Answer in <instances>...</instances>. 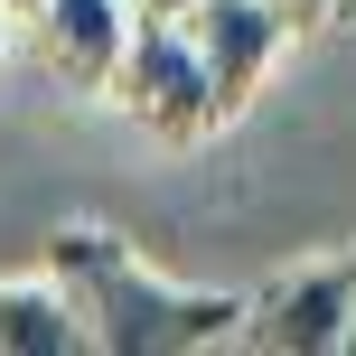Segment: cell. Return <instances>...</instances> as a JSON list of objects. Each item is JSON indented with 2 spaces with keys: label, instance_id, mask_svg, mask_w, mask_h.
<instances>
[{
  "label": "cell",
  "instance_id": "obj_1",
  "mask_svg": "<svg viewBox=\"0 0 356 356\" xmlns=\"http://www.w3.org/2000/svg\"><path fill=\"white\" fill-rule=\"evenodd\" d=\"M47 282L75 300L85 347H104V356H216L244 328V291L160 282L113 225H56L47 234Z\"/></svg>",
  "mask_w": 356,
  "mask_h": 356
},
{
  "label": "cell",
  "instance_id": "obj_2",
  "mask_svg": "<svg viewBox=\"0 0 356 356\" xmlns=\"http://www.w3.org/2000/svg\"><path fill=\"white\" fill-rule=\"evenodd\" d=\"M113 104H122V122H141L150 141H207L216 122V94H207V66H197L188 29L178 19H131L122 38V66H113Z\"/></svg>",
  "mask_w": 356,
  "mask_h": 356
},
{
  "label": "cell",
  "instance_id": "obj_3",
  "mask_svg": "<svg viewBox=\"0 0 356 356\" xmlns=\"http://www.w3.org/2000/svg\"><path fill=\"white\" fill-rule=\"evenodd\" d=\"M347 309H356V253H319V263L272 272L263 291H244L234 347H253V356H338Z\"/></svg>",
  "mask_w": 356,
  "mask_h": 356
},
{
  "label": "cell",
  "instance_id": "obj_4",
  "mask_svg": "<svg viewBox=\"0 0 356 356\" xmlns=\"http://www.w3.org/2000/svg\"><path fill=\"white\" fill-rule=\"evenodd\" d=\"M178 29H188L197 66H207L216 122H234V113L263 94V75L282 66V47H291V29H300V10H291V0H197Z\"/></svg>",
  "mask_w": 356,
  "mask_h": 356
},
{
  "label": "cell",
  "instance_id": "obj_5",
  "mask_svg": "<svg viewBox=\"0 0 356 356\" xmlns=\"http://www.w3.org/2000/svg\"><path fill=\"white\" fill-rule=\"evenodd\" d=\"M19 19H29V38H38V56H47L56 85H75V94H104L113 85L122 38H131L122 0H29Z\"/></svg>",
  "mask_w": 356,
  "mask_h": 356
},
{
  "label": "cell",
  "instance_id": "obj_6",
  "mask_svg": "<svg viewBox=\"0 0 356 356\" xmlns=\"http://www.w3.org/2000/svg\"><path fill=\"white\" fill-rule=\"evenodd\" d=\"M0 356H85V319L47 272L0 282Z\"/></svg>",
  "mask_w": 356,
  "mask_h": 356
},
{
  "label": "cell",
  "instance_id": "obj_7",
  "mask_svg": "<svg viewBox=\"0 0 356 356\" xmlns=\"http://www.w3.org/2000/svg\"><path fill=\"white\" fill-rule=\"evenodd\" d=\"M122 10H131V19H188L197 0H122Z\"/></svg>",
  "mask_w": 356,
  "mask_h": 356
},
{
  "label": "cell",
  "instance_id": "obj_8",
  "mask_svg": "<svg viewBox=\"0 0 356 356\" xmlns=\"http://www.w3.org/2000/svg\"><path fill=\"white\" fill-rule=\"evenodd\" d=\"M338 356H356V309H347V328H338Z\"/></svg>",
  "mask_w": 356,
  "mask_h": 356
},
{
  "label": "cell",
  "instance_id": "obj_9",
  "mask_svg": "<svg viewBox=\"0 0 356 356\" xmlns=\"http://www.w3.org/2000/svg\"><path fill=\"white\" fill-rule=\"evenodd\" d=\"M291 10H347V0H291Z\"/></svg>",
  "mask_w": 356,
  "mask_h": 356
},
{
  "label": "cell",
  "instance_id": "obj_10",
  "mask_svg": "<svg viewBox=\"0 0 356 356\" xmlns=\"http://www.w3.org/2000/svg\"><path fill=\"white\" fill-rule=\"evenodd\" d=\"M0 10H10V19H19V10H29V0H0Z\"/></svg>",
  "mask_w": 356,
  "mask_h": 356
},
{
  "label": "cell",
  "instance_id": "obj_11",
  "mask_svg": "<svg viewBox=\"0 0 356 356\" xmlns=\"http://www.w3.org/2000/svg\"><path fill=\"white\" fill-rule=\"evenodd\" d=\"M0 47H10V19H0Z\"/></svg>",
  "mask_w": 356,
  "mask_h": 356
},
{
  "label": "cell",
  "instance_id": "obj_12",
  "mask_svg": "<svg viewBox=\"0 0 356 356\" xmlns=\"http://www.w3.org/2000/svg\"><path fill=\"white\" fill-rule=\"evenodd\" d=\"M0 19H10V10H0Z\"/></svg>",
  "mask_w": 356,
  "mask_h": 356
}]
</instances>
